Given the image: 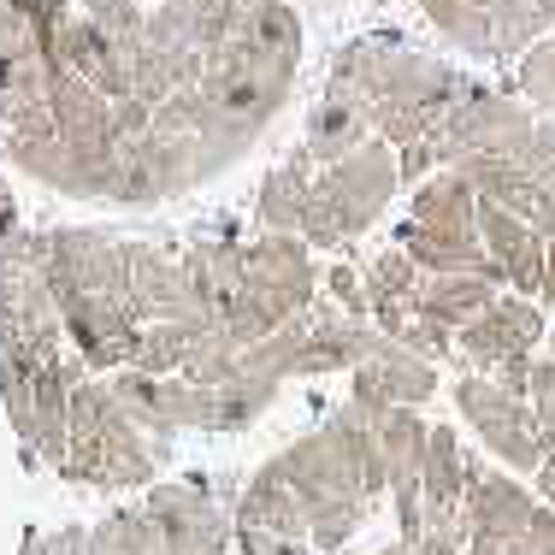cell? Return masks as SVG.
I'll use <instances>...</instances> for the list:
<instances>
[{"mask_svg":"<svg viewBox=\"0 0 555 555\" xmlns=\"http://www.w3.org/2000/svg\"><path fill=\"white\" fill-rule=\"evenodd\" d=\"M520 555H555V508H550V502H538L532 532H526V550Z\"/></svg>","mask_w":555,"mask_h":555,"instance_id":"74e56055","label":"cell"},{"mask_svg":"<svg viewBox=\"0 0 555 555\" xmlns=\"http://www.w3.org/2000/svg\"><path fill=\"white\" fill-rule=\"evenodd\" d=\"M60 301V320H65V337L72 349L95 366L101 378L118 373V366H137V349H142V313L118 296H89V289H72V284H48Z\"/></svg>","mask_w":555,"mask_h":555,"instance_id":"ba28073f","label":"cell"},{"mask_svg":"<svg viewBox=\"0 0 555 555\" xmlns=\"http://www.w3.org/2000/svg\"><path fill=\"white\" fill-rule=\"evenodd\" d=\"M278 396H284V378H260V373H243V378H231V385H219V431L260 426Z\"/></svg>","mask_w":555,"mask_h":555,"instance_id":"4dcf8cb0","label":"cell"},{"mask_svg":"<svg viewBox=\"0 0 555 555\" xmlns=\"http://www.w3.org/2000/svg\"><path fill=\"white\" fill-rule=\"evenodd\" d=\"M538 301L555 313V236H550V260H544V289H538Z\"/></svg>","mask_w":555,"mask_h":555,"instance_id":"b9f144b4","label":"cell"},{"mask_svg":"<svg viewBox=\"0 0 555 555\" xmlns=\"http://www.w3.org/2000/svg\"><path fill=\"white\" fill-rule=\"evenodd\" d=\"M396 195H402V154H396L385 137H373L366 149H354L349 160L320 166L301 236H308L313 255H337V248L361 243V236L390 214Z\"/></svg>","mask_w":555,"mask_h":555,"instance_id":"277c9868","label":"cell"},{"mask_svg":"<svg viewBox=\"0 0 555 555\" xmlns=\"http://www.w3.org/2000/svg\"><path fill=\"white\" fill-rule=\"evenodd\" d=\"M544 313H550L544 301L520 296V289H502V296L479 313V320L455 332L461 366H467V373H496L502 361H520V354H532L538 337H544Z\"/></svg>","mask_w":555,"mask_h":555,"instance_id":"7c38bea8","label":"cell"},{"mask_svg":"<svg viewBox=\"0 0 555 555\" xmlns=\"http://www.w3.org/2000/svg\"><path fill=\"white\" fill-rule=\"evenodd\" d=\"M18 555H89V526H54V532H24Z\"/></svg>","mask_w":555,"mask_h":555,"instance_id":"e575fe53","label":"cell"},{"mask_svg":"<svg viewBox=\"0 0 555 555\" xmlns=\"http://www.w3.org/2000/svg\"><path fill=\"white\" fill-rule=\"evenodd\" d=\"M77 7L95 18V30L107 36L118 54L137 60L142 48H149V7H142V0H77Z\"/></svg>","mask_w":555,"mask_h":555,"instance_id":"1f68e13d","label":"cell"},{"mask_svg":"<svg viewBox=\"0 0 555 555\" xmlns=\"http://www.w3.org/2000/svg\"><path fill=\"white\" fill-rule=\"evenodd\" d=\"M532 485H538V502H550V508H555V455L532 473Z\"/></svg>","mask_w":555,"mask_h":555,"instance_id":"60d3db41","label":"cell"},{"mask_svg":"<svg viewBox=\"0 0 555 555\" xmlns=\"http://www.w3.org/2000/svg\"><path fill=\"white\" fill-rule=\"evenodd\" d=\"M325 289H332V301H337L343 313H366V320H373V301H366L361 267H332V272H325Z\"/></svg>","mask_w":555,"mask_h":555,"instance_id":"d590c367","label":"cell"},{"mask_svg":"<svg viewBox=\"0 0 555 555\" xmlns=\"http://www.w3.org/2000/svg\"><path fill=\"white\" fill-rule=\"evenodd\" d=\"M491 18H496V48L502 65L520 60L532 42H544L555 30V0H491Z\"/></svg>","mask_w":555,"mask_h":555,"instance_id":"f546056e","label":"cell"},{"mask_svg":"<svg viewBox=\"0 0 555 555\" xmlns=\"http://www.w3.org/2000/svg\"><path fill=\"white\" fill-rule=\"evenodd\" d=\"M325 272L313 267V248L308 236L296 231H255L243 243V289L231 296V308L219 313V332L243 349L267 343L272 332L308 320L313 301H320Z\"/></svg>","mask_w":555,"mask_h":555,"instance_id":"7a4b0ae2","label":"cell"},{"mask_svg":"<svg viewBox=\"0 0 555 555\" xmlns=\"http://www.w3.org/2000/svg\"><path fill=\"white\" fill-rule=\"evenodd\" d=\"M171 443H154L149 431L130 420V408L113 396L107 378H83L72 390V455H65V479L89 485L101 496H130L149 491L154 467L166 461Z\"/></svg>","mask_w":555,"mask_h":555,"instance_id":"3957f363","label":"cell"},{"mask_svg":"<svg viewBox=\"0 0 555 555\" xmlns=\"http://www.w3.org/2000/svg\"><path fill=\"white\" fill-rule=\"evenodd\" d=\"M142 508L166 532L171 555H236V514L207 496L195 479H154L142 491Z\"/></svg>","mask_w":555,"mask_h":555,"instance_id":"9c48e42d","label":"cell"},{"mask_svg":"<svg viewBox=\"0 0 555 555\" xmlns=\"http://www.w3.org/2000/svg\"><path fill=\"white\" fill-rule=\"evenodd\" d=\"M207 313H195V320H149L142 325V349H137V366L142 373H183V361L195 354V343L207 332Z\"/></svg>","mask_w":555,"mask_h":555,"instance_id":"f1b7e54d","label":"cell"},{"mask_svg":"<svg viewBox=\"0 0 555 555\" xmlns=\"http://www.w3.org/2000/svg\"><path fill=\"white\" fill-rule=\"evenodd\" d=\"M473 83L479 77H467L461 65L426 54V48H408L402 36H354L332 54V72H325V89L361 101L373 113V130L396 154L426 142Z\"/></svg>","mask_w":555,"mask_h":555,"instance_id":"6da1fadb","label":"cell"},{"mask_svg":"<svg viewBox=\"0 0 555 555\" xmlns=\"http://www.w3.org/2000/svg\"><path fill=\"white\" fill-rule=\"evenodd\" d=\"M284 467H289V485H296V496L308 502V526H313V550L320 555H337L349 544L354 532H361L366 508H373V491H366L361 467L349 461V449H343L325 426L301 431V438H289L284 449Z\"/></svg>","mask_w":555,"mask_h":555,"instance_id":"5b68a950","label":"cell"},{"mask_svg":"<svg viewBox=\"0 0 555 555\" xmlns=\"http://www.w3.org/2000/svg\"><path fill=\"white\" fill-rule=\"evenodd\" d=\"M89 555H171V550L142 502H118L89 526Z\"/></svg>","mask_w":555,"mask_h":555,"instance_id":"4316f807","label":"cell"},{"mask_svg":"<svg viewBox=\"0 0 555 555\" xmlns=\"http://www.w3.org/2000/svg\"><path fill=\"white\" fill-rule=\"evenodd\" d=\"M449 396H455L461 426L491 449L496 467H508V473L544 467V438H538V420H532V402H526V396L502 390L491 373H461Z\"/></svg>","mask_w":555,"mask_h":555,"instance_id":"52a82bcc","label":"cell"},{"mask_svg":"<svg viewBox=\"0 0 555 555\" xmlns=\"http://www.w3.org/2000/svg\"><path fill=\"white\" fill-rule=\"evenodd\" d=\"M366 555H414V544H402V538H396V544H385V550H366Z\"/></svg>","mask_w":555,"mask_h":555,"instance_id":"7bdbcfd3","label":"cell"},{"mask_svg":"<svg viewBox=\"0 0 555 555\" xmlns=\"http://www.w3.org/2000/svg\"><path fill=\"white\" fill-rule=\"evenodd\" d=\"M30 60H48L30 36V18H24V0H0V95L18 83V72Z\"/></svg>","mask_w":555,"mask_h":555,"instance_id":"836d02e7","label":"cell"},{"mask_svg":"<svg viewBox=\"0 0 555 555\" xmlns=\"http://www.w3.org/2000/svg\"><path fill=\"white\" fill-rule=\"evenodd\" d=\"M496 296H502V284H491L485 272H438V278L420 284L414 308L431 313L438 325H449V332H461V325H473Z\"/></svg>","mask_w":555,"mask_h":555,"instance_id":"484cf974","label":"cell"},{"mask_svg":"<svg viewBox=\"0 0 555 555\" xmlns=\"http://www.w3.org/2000/svg\"><path fill=\"white\" fill-rule=\"evenodd\" d=\"M491 378H496V385H502V390H514V396H526V390H532V354H520V361H502V366H496V373H491Z\"/></svg>","mask_w":555,"mask_h":555,"instance_id":"f35d334b","label":"cell"},{"mask_svg":"<svg viewBox=\"0 0 555 555\" xmlns=\"http://www.w3.org/2000/svg\"><path fill=\"white\" fill-rule=\"evenodd\" d=\"M408 219L443 224V231H479V190H473V178L461 166H443V171H431L426 183H414Z\"/></svg>","mask_w":555,"mask_h":555,"instance_id":"cb8c5ba5","label":"cell"},{"mask_svg":"<svg viewBox=\"0 0 555 555\" xmlns=\"http://www.w3.org/2000/svg\"><path fill=\"white\" fill-rule=\"evenodd\" d=\"M0 160L12 171H24L30 183H42V190L65 195V202H101V183L83 171L72 149H65L60 125H54V107L18 118V125L7 130V142H0Z\"/></svg>","mask_w":555,"mask_h":555,"instance_id":"30bf717a","label":"cell"},{"mask_svg":"<svg viewBox=\"0 0 555 555\" xmlns=\"http://www.w3.org/2000/svg\"><path fill=\"white\" fill-rule=\"evenodd\" d=\"M361 278H366V301H373V313H385V308H408V301L420 296V284H426V272H420V260L408 255L402 243H390L385 248H373V255L361 260Z\"/></svg>","mask_w":555,"mask_h":555,"instance_id":"83f0119b","label":"cell"},{"mask_svg":"<svg viewBox=\"0 0 555 555\" xmlns=\"http://www.w3.org/2000/svg\"><path fill=\"white\" fill-rule=\"evenodd\" d=\"M467 555H514V550H496V544H467Z\"/></svg>","mask_w":555,"mask_h":555,"instance_id":"ee69618b","label":"cell"},{"mask_svg":"<svg viewBox=\"0 0 555 555\" xmlns=\"http://www.w3.org/2000/svg\"><path fill=\"white\" fill-rule=\"evenodd\" d=\"M514 95H520L538 118H555V30L514 60Z\"/></svg>","mask_w":555,"mask_h":555,"instance_id":"d6a6232c","label":"cell"},{"mask_svg":"<svg viewBox=\"0 0 555 555\" xmlns=\"http://www.w3.org/2000/svg\"><path fill=\"white\" fill-rule=\"evenodd\" d=\"M313 178H320V166L301 149L289 154V160H278L255 190V224L260 231H296L301 236V219H308V202H313Z\"/></svg>","mask_w":555,"mask_h":555,"instance_id":"7402d4cb","label":"cell"},{"mask_svg":"<svg viewBox=\"0 0 555 555\" xmlns=\"http://www.w3.org/2000/svg\"><path fill=\"white\" fill-rule=\"evenodd\" d=\"M83 378H101V373L77 349H65L60 361L42 366V378H36L30 438H24V461H30V467H54V473L65 467V455H72V390L83 385Z\"/></svg>","mask_w":555,"mask_h":555,"instance_id":"4fadbf2b","label":"cell"},{"mask_svg":"<svg viewBox=\"0 0 555 555\" xmlns=\"http://www.w3.org/2000/svg\"><path fill=\"white\" fill-rule=\"evenodd\" d=\"M231 514H236V526H248V532H272V538H308V544H313L308 502L296 496V485H289V467H284V455H267L255 473H248V485L236 491Z\"/></svg>","mask_w":555,"mask_h":555,"instance_id":"2e32d148","label":"cell"},{"mask_svg":"<svg viewBox=\"0 0 555 555\" xmlns=\"http://www.w3.org/2000/svg\"><path fill=\"white\" fill-rule=\"evenodd\" d=\"M438 385H443L438 361H426V354L402 349L390 337L373 349V361H361L349 373V396L366 408H426L438 396Z\"/></svg>","mask_w":555,"mask_h":555,"instance_id":"9a60e30c","label":"cell"},{"mask_svg":"<svg viewBox=\"0 0 555 555\" xmlns=\"http://www.w3.org/2000/svg\"><path fill=\"white\" fill-rule=\"evenodd\" d=\"M467 479H473V455H467V443H461V431L443 426V420H431L426 473H420L426 526H461V508H467Z\"/></svg>","mask_w":555,"mask_h":555,"instance_id":"d6986e66","label":"cell"},{"mask_svg":"<svg viewBox=\"0 0 555 555\" xmlns=\"http://www.w3.org/2000/svg\"><path fill=\"white\" fill-rule=\"evenodd\" d=\"M236 555H320L308 538H272V532H248L236 526Z\"/></svg>","mask_w":555,"mask_h":555,"instance_id":"8d00e7d4","label":"cell"},{"mask_svg":"<svg viewBox=\"0 0 555 555\" xmlns=\"http://www.w3.org/2000/svg\"><path fill=\"white\" fill-rule=\"evenodd\" d=\"M373 137H378L373 113H366L361 101L320 89V101H313V113H308V130H301V154H308L313 166H337V160H349L354 149H366Z\"/></svg>","mask_w":555,"mask_h":555,"instance_id":"ffe728a7","label":"cell"},{"mask_svg":"<svg viewBox=\"0 0 555 555\" xmlns=\"http://www.w3.org/2000/svg\"><path fill=\"white\" fill-rule=\"evenodd\" d=\"M538 514V491H526L520 473L508 467H485L473 455V479H467V508H461V526H467V544H496V550H526V532H532Z\"/></svg>","mask_w":555,"mask_h":555,"instance_id":"8fae6325","label":"cell"},{"mask_svg":"<svg viewBox=\"0 0 555 555\" xmlns=\"http://www.w3.org/2000/svg\"><path fill=\"white\" fill-rule=\"evenodd\" d=\"M183 267H190V284L202 296L207 320H219L231 308V296L243 289V243H231V236H195L183 248Z\"/></svg>","mask_w":555,"mask_h":555,"instance_id":"d4e9b609","label":"cell"},{"mask_svg":"<svg viewBox=\"0 0 555 555\" xmlns=\"http://www.w3.org/2000/svg\"><path fill=\"white\" fill-rule=\"evenodd\" d=\"M396 243H402L408 255L420 260V272H426V278H438V272H485L491 284L508 289V278L496 272L491 255H485L479 231H443V224H414V219H402V224H396Z\"/></svg>","mask_w":555,"mask_h":555,"instance_id":"44dd1931","label":"cell"},{"mask_svg":"<svg viewBox=\"0 0 555 555\" xmlns=\"http://www.w3.org/2000/svg\"><path fill=\"white\" fill-rule=\"evenodd\" d=\"M0 142H7V125H0Z\"/></svg>","mask_w":555,"mask_h":555,"instance_id":"f6af8a7d","label":"cell"},{"mask_svg":"<svg viewBox=\"0 0 555 555\" xmlns=\"http://www.w3.org/2000/svg\"><path fill=\"white\" fill-rule=\"evenodd\" d=\"M24 214H18V195H12V183H7V160H0V236L7 231H18Z\"/></svg>","mask_w":555,"mask_h":555,"instance_id":"ab89813d","label":"cell"},{"mask_svg":"<svg viewBox=\"0 0 555 555\" xmlns=\"http://www.w3.org/2000/svg\"><path fill=\"white\" fill-rule=\"evenodd\" d=\"M130 308L142 320H195V313H207L183 255H166L154 243H130Z\"/></svg>","mask_w":555,"mask_h":555,"instance_id":"e0dca14e","label":"cell"},{"mask_svg":"<svg viewBox=\"0 0 555 555\" xmlns=\"http://www.w3.org/2000/svg\"><path fill=\"white\" fill-rule=\"evenodd\" d=\"M426 12V24L443 36L455 54L479 60V65H502L496 48V18H491V0H414Z\"/></svg>","mask_w":555,"mask_h":555,"instance_id":"603a6c76","label":"cell"},{"mask_svg":"<svg viewBox=\"0 0 555 555\" xmlns=\"http://www.w3.org/2000/svg\"><path fill=\"white\" fill-rule=\"evenodd\" d=\"M532 130H538V113L526 107L520 95L491 89V83H473L467 95L449 107L443 125L431 130V154H438V171L461 166V160H479V154H502V160H514V154H526Z\"/></svg>","mask_w":555,"mask_h":555,"instance_id":"8992f818","label":"cell"},{"mask_svg":"<svg viewBox=\"0 0 555 555\" xmlns=\"http://www.w3.org/2000/svg\"><path fill=\"white\" fill-rule=\"evenodd\" d=\"M479 243H485V255L496 260V272L508 278V289H520V296L538 301V289H544V260H550V236H538L532 224H526L520 214H508V207L479 202Z\"/></svg>","mask_w":555,"mask_h":555,"instance_id":"ac0fdd59","label":"cell"},{"mask_svg":"<svg viewBox=\"0 0 555 555\" xmlns=\"http://www.w3.org/2000/svg\"><path fill=\"white\" fill-rule=\"evenodd\" d=\"M385 343L366 313H343L337 301H313L308 313V337L296 354V378H320V373H354L361 361H373V349Z\"/></svg>","mask_w":555,"mask_h":555,"instance_id":"5bb4252c","label":"cell"}]
</instances>
